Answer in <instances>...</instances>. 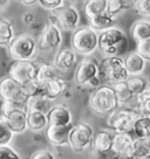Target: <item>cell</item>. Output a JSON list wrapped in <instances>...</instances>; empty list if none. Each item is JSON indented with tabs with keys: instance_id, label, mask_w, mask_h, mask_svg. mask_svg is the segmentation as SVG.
Wrapping results in <instances>:
<instances>
[{
	"instance_id": "obj_14",
	"label": "cell",
	"mask_w": 150,
	"mask_h": 159,
	"mask_svg": "<svg viewBox=\"0 0 150 159\" xmlns=\"http://www.w3.org/2000/svg\"><path fill=\"white\" fill-rule=\"evenodd\" d=\"M125 38V33L117 27H110L108 30H102L99 34V48L103 53L108 48L117 45Z\"/></svg>"
},
{
	"instance_id": "obj_13",
	"label": "cell",
	"mask_w": 150,
	"mask_h": 159,
	"mask_svg": "<svg viewBox=\"0 0 150 159\" xmlns=\"http://www.w3.org/2000/svg\"><path fill=\"white\" fill-rule=\"evenodd\" d=\"M70 129V125L48 124V126L46 128L45 136L53 146H65L68 144L69 140Z\"/></svg>"
},
{
	"instance_id": "obj_27",
	"label": "cell",
	"mask_w": 150,
	"mask_h": 159,
	"mask_svg": "<svg viewBox=\"0 0 150 159\" xmlns=\"http://www.w3.org/2000/svg\"><path fill=\"white\" fill-rule=\"evenodd\" d=\"M133 132L136 137H149L150 136V116L140 115L136 118L133 128Z\"/></svg>"
},
{
	"instance_id": "obj_5",
	"label": "cell",
	"mask_w": 150,
	"mask_h": 159,
	"mask_svg": "<svg viewBox=\"0 0 150 159\" xmlns=\"http://www.w3.org/2000/svg\"><path fill=\"white\" fill-rule=\"evenodd\" d=\"M94 138V130L87 123H76L72 126L68 145L75 152H83L89 149Z\"/></svg>"
},
{
	"instance_id": "obj_7",
	"label": "cell",
	"mask_w": 150,
	"mask_h": 159,
	"mask_svg": "<svg viewBox=\"0 0 150 159\" xmlns=\"http://www.w3.org/2000/svg\"><path fill=\"white\" fill-rule=\"evenodd\" d=\"M39 65L32 60H14L8 68V76L20 84H25L36 79Z\"/></svg>"
},
{
	"instance_id": "obj_45",
	"label": "cell",
	"mask_w": 150,
	"mask_h": 159,
	"mask_svg": "<svg viewBox=\"0 0 150 159\" xmlns=\"http://www.w3.org/2000/svg\"><path fill=\"white\" fill-rule=\"evenodd\" d=\"M10 0H0V7H5V6L8 5Z\"/></svg>"
},
{
	"instance_id": "obj_25",
	"label": "cell",
	"mask_w": 150,
	"mask_h": 159,
	"mask_svg": "<svg viewBox=\"0 0 150 159\" xmlns=\"http://www.w3.org/2000/svg\"><path fill=\"white\" fill-rule=\"evenodd\" d=\"M89 22H90V27L94 28L96 32H102V30H108L110 27H113L115 20L113 19L107 12H105L102 14L94 15V16L89 18Z\"/></svg>"
},
{
	"instance_id": "obj_10",
	"label": "cell",
	"mask_w": 150,
	"mask_h": 159,
	"mask_svg": "<svg viewBox=\"0 0 150 159\" xmlns=\"http://www.w3.org/2000/svg\"><path fill=\"white\" fill-rule=\"evenodd\" d=\"M62 42V33L61 28L54 22H49L46 26L40 35L38 42V48L42 52H50L59 48Z\"/></svg>"
},
{
	"instance_id": "obj_16",
	"label": "cell",
	"mask_w": 150,
	"mask_h": 159,
	"mask_svg": "<svg viewBox=\"0 0 150 159\" xmlns=\"http://www.w3.org/2000/svg\"><path fill=\"white\" fill-rule=\"evenodd\" d=\"M115 132H111L110 130H101L94 136L93 138V150L99 154H105L111 152L113 140H114Z\"/></svg>"
},
{
	"instance_id": "obj_1",
	"label": "cell",
	"mask_w": 150,
	"mask_h": 159,
	"mask_svg": "<svg viewBox=\"0 0 150 159\" xmlns=\"http://www.w3.org/2000/svg\"><path fill=\"white\" fill-rule=\"evenodd\" d=\"M90 108L97 114H110L119 108L114 85H102L91 94L89 98Z\"/></svg>"
},
{
	"instance_id": "obj_28",
	"label": "cell",
	"mask_w": 150,
	"mask_h": 159,
	"mask_svg": "<svg viewBox=\"0 0 150 159\" xmlns=\"http://www.w3.org/2000/svg\"><path fill=\"white\" fill-rule=\"evenodd\" d=\"M58 77V69L54 65H48V63H41L38 68V74L36 80L41 83H46L50 80Z\"/></svg>"
},
{
	"instance_id": "obj_40",
	"label": "cell",
	"mask_w": 150,
	"mask_h": 159,
	"mask_svg": "<svg viewBox=\"0 0 150 159\" xmlns=\"http://www.w3.org/2000/svg\"><path fill=\"white\" fill-rule=\"evenodd\" d=\"M39 4L46 10L53 11L55 8H58L59 6L63 5L65 0H39Z\"/></svg>"
},
{
	"instance_id": "obj_30",
	"label": "cell",
	"mask_w": 150,
	"mask_h": 159,
	"mask_svg": "<svg viewBox=\"0 0 150 159\" xmlns=\"http://www.w3.org/2000/svg\"><path fill=\"white\" fill-rule=\"evenodd\" d=\"M14 38V32L11 22L6 19H0V46L7 47Z\"/></svg>"
},
{
	"instance_id": "obj_36",
	"label": "cell",
	"mask_w": 150,
	"mask_h": 159,
	"mask_svg": "<svg viewBox=\"0 0 150 159\" xmlns=\"http://www.w3.org/2000/svg\"><path fill=\"white\" fill-rule=\"evenodd\" d=\"M128 47H129V42H128L127 36H125L121 42H119L117 45L108 48V49L105 50L102 54L105 55V56H122V55H124L125 53H127Z\"/></svg>"
},
{
	"instance_id": "obj_39",
	"label": "cell",
	"mask_w": 150,
	"mask_h": 159,
	"mask_svg": "<svg viewBox=\"0 0 150 159\" xmlns=\"http://www.w3.org/2000/svg\"><path fill=\"white\" fill-rule=\"evenodd\" d=\"M0 158H20V156L10 145H0Z\"/></svg>"
},
{
	"instance_id": "obj_2",
	"label": "cell",
	"mask_w": 150,
	"mask_h": 159,
	"mask_svg": "<svg viewBox=\"0 0 150 159\" xmlns=\"http://www.w3.org/2000/svg\"><path fill=\"white\" fill-rule=\"evenodd\" d=\"M100 75L110 84L127 81L130 76L121 56H105L100 63Z\"/></svg>"
},
{
	"instance_id": "obj_15",
	"label": "cell",
	"mask_w": 150,
	"mask_h": 159,
	"mask_svg": "<svg viewBox=\"0 0 150 159\" xmlns=\"http://www.w3.org/2000/svg\"><path fill=\"white\" fill-rule=\"evenodd\" d=\"M48 124L53 125H70L73 122V116L68 107L56 104L52 107L47 114Z\"/></svg>"
},
{
	"instance_id": "obj_46",
	"label": "cell",
	"mask_w": 150,
	"mask_h": 159,
	"mask_svg": "<svg viewBox=\"0 0 150 159\" xmlns=\"http://www.w3.org/2000/svg\"><path fill=\"white\" fill-rule=\"evenodd\" d=\"M149 87H150V83H149Z\"/></svg>"
},
{
	"instance_id": "obj_35",
	"label": "cell",
	"mask_w": 150,
	"mask_h": 159,
	"mask_svg": "<svg viewBox=\"0 0 150 159\" xmlns=\"http://www.w3.org/2000/svg\"><path fill=\"white\" fill-rule=\"evenodd\" d=\"M22 91L27 97L35 96V95H44V83L39 82L35 79L33 81H30L25 84H21Z\"/></svg>"
},
{
	"instance_id": "obj_6",
	"label": "cell",
	"mask_w": 150,
	"mask_h": 159,
	"mask_svg": "<svg viewBox=\"0 0 150 159\" xmlns=\"http://www.w3.org/2000/svg\"><path fill=\"white\" fill-rule=\"evenodd\" d=\"M140 112L133 109H120L110 112L107 124L114 132H131Z\"/></svg>"
},
{
	"instance_id": "obj_19",
	"label": "cell",
	"mask_w": 150,
	"mask_h": 159,
	"mask_svg": "<svg viewBox=\"0 0 150 159\" xmlns=\"http://www.w3.org/2000/svg\"><path fill=\"white\" fill-rule=\"evenodd\" d=\"M66 88H67L66 82L58 76L56 79H53L44 83V95L50 101H54L65 93Z\"/></svg>"
},
{
	"instance_id": "obj_37",
	"label": "cell",
	"mask_w": 150,
	"mask_h": 159,
	"mask_svg": "<svg viewBox=\"0 0 150 159\" xmlns=\"http://www.w3.org/2000/svg\"><path fill=\"white\" fill-rule=\"evenodd\" d=\"M136 52L143 59H145L147 61H150V38L149 39L142 40V41H137Z\"/></svg>"
},
{
	"instance_id": "obj_24",
	"label": "cell",
	"mask_w": 150,
	"mask_h": 159,
	"mask_svg": "<svg viewBox=\"0 0 150 159\" xmlns=\"http://www.w3.org/2000/svg\"><path fill=\"white\" fill-rule=\"evenodd\" d=\"M113 85H114L116 97H117V101H119V107L128 105L130 101L135 97V95L133 94V91L130 90L127 81H123V82H120V83H116V84Z\"/></svg>"
},
{
	"instance_id": "obj_11",
	"label": "cell",
	"mask_w": 150,
	"mask_h": 159,
	"mask_svg": "<svg viewBox=\"0 0 150 159\" xmlns=\"http://www.w3.org/2000/svg\"><path fill=\"white\" fill-rule=\"evenodd\" d=\"M0 98L2 101H19L26 103L28 97L24 94L20 83L7 76L0 81Z\"/></svg>"
},
{
	"instance_id": "obj_32",
	"label": "cell",
	"mask_w": 150,
	"mask_h": 159,
	"mask_svg": "<svg viewBox=\"0 0 150 159\" xmlns=\"http://www.w3.org/2000/svg\"><path fill=\"white\" fill-rule=\"evenodd\" d=\"M136 102H137V111L141 115H147L150 116V87L142 91L141 94L135 96Z\"/></svg>"
},
{
	"instance_id": "obj_12",
	"label": "cell",
	"mask_w": 150,
	"mask_h": 159,
	"mask_svg": "<svg viewBox=\"0 0 150 159\" xmlns=\"http://www.w3.org/2000/svg\"><path fill=\"white\" fill-rule=\"evenodd\" d=\"M134 138L130 132H115L111 152L121 158H131Z\"/></svg>"
},
{
	"instance_id": "obj_18",
	"label": "cell",
	"mask_w": 150,
	"mask_h": 159,
	"mask_svg": "<svg viewBox=\"0 0 150 159\" xmlns=\"http://www.w3.org/2000/svg\"><path fill=\"white\" fill-rule=\"evenodd\" d=\"M76 62H77L76 54L69 49L59 50L54 59V66L60 71H69L72 68L75 67Z\"/></svg>"
},
{
	"instance_id": "obj_43",
	"label": "cell",
	"mask_w": 150,
	"mask_h": 159,
	"mask_svg": "<svg viewBox=\"0 0 150 159\" xmlns=\"http://www.w3.org/2000/svg\"><path fill=\"white\" fill-rule=\"evenodd\" d=\"M19 1L26 6H32V5H35L36 2H39V0H19Z\"/></svg>"
},
{
	"instance_id": "obj_44",
	"label": "cell",
	"mask_w": 150,
	"mask_h": 159,
	"mask_svg": "<svg viewBox=\"0 0 150 159\" xmlns=\"http://www.w3.org/2000/svg\"><path fill=\"white\" fill-rule=\"evenodd\" d=\"M125 2V5H127V7L129 8V7H131V6H135L136 2H137V0H123Z\"/></svg>"
},
{
	"instance_id": "obj_33",
	"label": "cell",
	"mask_w": 150,
	"mask_h": 159,
	"mask_svg": "<svg viewBox=\"0 0 150 159\" xmlns=\"http://www.w3.org/2000/svg\"><path fill=\"white\" fill-rule=\"evenodd\" d=\"M14 132L12 131L6 117L0 116V145H8L12 142Z\"/></svg>"
},
{
	"instance_id": "obj_4",
	"label": "cell",
	"mask_w": 150,
	"mask_h": 159,
	"mask_svg": "<svg viewBox=\"0 0 150 159\" xmlns=\"http://www.w3.org/2000/svg\"><path fill=\"white\" fill-rule=\"evenodd\" d=\"M7 48L14 60H32L36 54L38 43L30 34L21 33L13 38Z\"/></svg>"
},
{
	"instance_id": "obj_21",
	"label": "cell",
	"mask_w": 150,
	"mask_h": 159,
	"mask_svg": "<svg viewBox=\"0 0 150 159\" xmlns=\"http://www.w3.org/2000/svg\"><path fill=\"white\" fill-rule=\"evenodd\" d=\"M145 63H147V60L143 59L137 52L131 53L124 59L125 68L129 75H141L145 69Z\"/></svg>"
},
{
	"instance_id": "obj_3",
	"label": "cell",
	"mask_w": 150,
	"mask_h": 159,
	"mask_svg": "<svg viewBox=\"0 0 150 159\" xmlns=\"http://www.w3.org/2000/svg\"><path fill=\"white\" fill-rule=\"evenodd\" d=\"M72 46L75 53L90 55L99 48V34L91 27H81L75 30L72 36Z\"/></svg>"
},
{
	"instance_id": "obj_26",
	"label": "cell",
	"mask_w": 150,
	"mask_h": 159,
	"mask_svg": "<svg viewBox=\"0 0 150 159\" xmlns=\"http://www.w3.org/2000/svg\"><path fill=\"white\" fill-rule=\"evenodd\" d=\"M131 35L136 41L149 39L150 38V21L138 20L131 26Z\"/></svg>"
},
{
	"instance_id": "obj_20",
	"label": "cell",
	"mask_w": 150,
	"mask_h": 159,
	"mask_svg": "<svg viewBox=\"0 0 150 159\" xmlns=\"http://www.w3.org/2000/svg\"><path fill=\"white\" fill-rule=\"evenodd\" d=\"M27 125H28V129L34 132L45 130L48 126L47 114L41 111H35V110L27 111Z\"/></svg>"
},
{
	"instance_id": "obj_41",
	"label": "cell",
	"mask_w": 150,
	"mask_h": 159,
	"mask_svg": "<svg viewBox=\"0 0 150 159\" xmlns=\"http://www.w3.org/2000/svg\"><path fill=\"white\" fill-rule=\"evenodd\" d=\"M30 158L33 159H53L55 158V154L52 152V151H49V150L47 149H41V150H38L36 152H34V153L30 156Z\"/></svg>"
},
{
	"instance_id": "obj_23",
	"label": "cell",
	"mask_w": 150,
	"mask_h": 159,
	"mask_svg": "<svg viewBox=\"0 0 150 159\" xmlns=\"http://www.w3.org/2000/svg\"><path fill=\"white\" fill-rule=\"evenodd\" d=\"M150 157V136L134 138L131 158H149Z\"/></svg>"
},
{
	"instance_id": "obj_22",
	"label": "cell",
	"mask_w": 150,
	"mask_h": 159,
	"mask_svg": "<svg viewBox=\"0 0 150 159\" xmlns=\"http://www.w3.org/2000/svg\"><path fill=\"white\" fill-rule=\"evenodd\" d=\"M26 105H27V111L35 110V111L48 114V111L52 108V101L47 98L45 95H35V96L28 97Z\"/></svg>"
},
{
	"instance_id": "obj_17",
	"label": "cell",
	"mask_w": 150,
	"mask_h": 159,
	"mask_svg": "<svg viewBox=\"0 0 150 159\" xmlns=\"http://www.w3.org/2000/svg\"><path fill=\"white\" fill-rule=\"evenodd\" d=\"M14 134H22L28 129L27 125V110L18 109L4 115Z\"/></svg>"
},
{
	"instance_id": "obj_34",
	"label": "cell",
	"mask_w": 150,
	"mask_h": 159,
	"mask_svg": "<svg viewBox=\"0 0 150 159\" xmlns=\"http://www.w3.org/2000/svg\"><path fill=\"white\" fill-rule=\"evenodd\" d=\"M128 8L125 2L123 0H108L107 4V13L113 18L114 20H116L119 18V15Z\"/></svg>"
},
{
	"instance_id": "obj_31",
	"label": "cell",
	"mask_w": 150,
	"mask_h": 159,
	"mask_svg": "<svg viewBox=\"0 0 150 159\" xmlns=\"http://www.w3.org/2000/svg\"><path fill=\"white\" fill-rule=\"evenodd\" d=\"M127 83H128L130 90L133 91V94L135 96L141 94L142 91H144L148 88V85H149V82L147 81V79L141 76V75H131V76H129L128 80H127Z\"/></svg>"
},
{
	"instance_id": "obj_42",
	"label": "cell",
	"mask_w": 150,
	"mask_h": 159,
	"mask_svg": "<svg viewBox=\"0 0 150 159\" xmlns=\"http://www.w3.org/2000/svg\"><path fill=\"white\" fill-rule=\"evenodd\" d=\"M35 20V16L33 13H26L24 16H22V21L25 22V24H27V25H32L33 22H34Z\"/></svg>"
},
{
	"instance_id": "obj_38",
	"label": "cell",
	"mask_w": 150,
	"mask_h": 159,
	"mask_svg": "<svg viewBox=\"0 0 150 159\" xmlns=\"http://www.w3.org/2000/svg\"><path fill=\"white\" fill-rule=\"evenodd\" d=\"M135 8L138 14L150 16V0H137Z\"/></svg>"
},
{
	"instance_id": "obj_29",
	"label": "cell",
	"mask_w": 150,
	"mask_h": 159,
	"mask_svg": "<svg viewBox=\"0 0 150 159\" xmlns=\"http://www.w3.org/2000/svg\"><path fill=\"white\" fill-rule=\"evenodd\" d=\"M108 0H88L85 5V14L88 18L99 15L107 11Z\"/></svg>"
},
{
	"instance_id": "obj_9",
	"label": "cell",
	"mask_w": 150,
	"mask_h": 159,
	"mask_svg": "<svg viewBox=\"0 0 150 159\" xmlns=\"http://www.w3.org/2000/svg\"><path fill=\"white\" fill-rule=\"evenodd\" d=\"M101 76L100 65L97 63L96 59L87 56L80 62L75 71V82L79 85L89 84L94 79Z\"/></svg>"
},
{
	"instance_id": "obj_8",
	"label": "cell",
	"mask_w": 150,
	"mask_h": 159,
	"mask_svg": "<svg viewBox=\"0 0 150 159\" xmlns=\"http://www.w3.org/2000/svg\"><path fill=\"white\" fill-rule=\"evenodd\" d=\"M56 19V24L61 30H76L80 24L79 11L72 5H61L58 8L52 11Z\"/></svg>"
}]
</instances>
